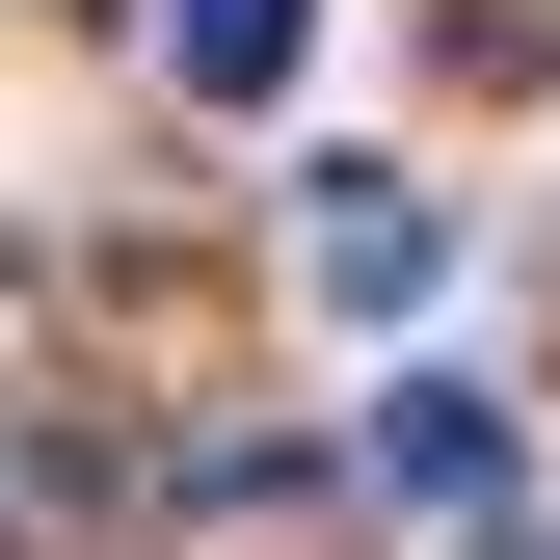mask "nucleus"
Wrapping results in <instances>:
<instances>
[{
    "instance_id": "obj_3",
    "label": "nucleus",
    "mask_w": 560,
    "mask_h": 560,
    "mask_svg": "<svg viewBox=\"0 0 560 560\" xmlns=\"http://www.w3.org/2000/svg\"><path fill=\"white\" fill-rule=\"evenodd\" d=\"M374 480H400V508H480V480H508V428H480L454 374H400V400H374Z\"/></svg>"
},
{
    "instance_id": "obj_1",
    "label": "nucleus",
    "mask_w": 560,
    "mask_h": 560,
    "mask_svg": "<svg viewBox=\"0 0 560 560\" xmlns=\"http://www.w3.org/2000/svg\"><path fill=\"white\" fill-rule=\"evenodd\" d=\"M294 267H320L347 320H400V294H428V267H454V214H428V187H374V161H347L320 214H294Z\"/></svg>"
},
{
    "instance_id": "obj_4",
    "label": "nucleus",
    "mask_w": 560,
    "mask_h": 560,
    "mask_svg": "<svg viewBox=\"0 0 560 560\" xmlns=\"http://www.w3.org/2000/svg\"><path fill=\"white\" fill-rule=\"evenodd\" d=\"M480 560H534V534H480Z\"/></svg>"
},
{
    "instance_id": "obj_2",
    "label": "nucleus",
    "mask_w": 560,
    "mask_h": 560,
    "mask_svg": "<svg viewBox=\"0 0 560 560\" xmlns=\"http://www.w3.org/2000/svg\"><path fill=\"white\" fill-rule=\"evenodd\" d=\"M294 54H320V0H161V81L187 107H267Z\"/></svg>"
}]
</instances>
